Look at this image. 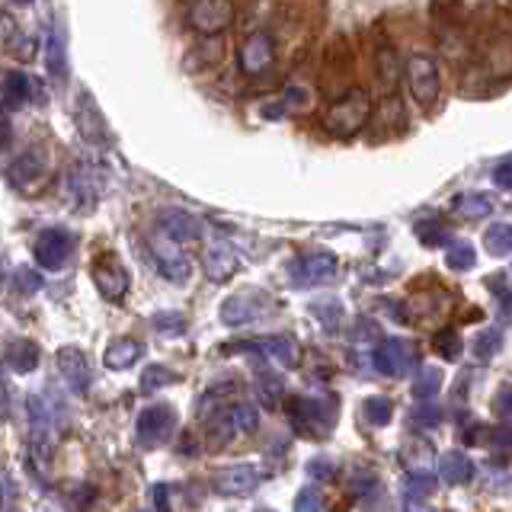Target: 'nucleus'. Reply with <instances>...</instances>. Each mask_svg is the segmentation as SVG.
Instances as JSON below:
<instances>
[{"instance_id": "obj_18", "label": "nucleus", "mask_w": 512, "mask_h": 512, "mask_svg": "<svg viewBox=\"0 0 512 512\" xmlns=\"http://www.w3.org/2000/svg\"><path fill=\"white\" fill-rule=\"evenodd\" d=\"M212 484L224 496H247L260 484V471L253 464H231V468H221L212 474Z\"/></svg>"}, {"instance_id": "obj_14", "label": "nucleus", "mask_w": 512, "mask_h": 512, "mask_svg": "<svg viewBox=\"0 0 512 512\" xmlns=\"http://www.w3.org/2000/svg\"><path fill=\"white\" fill-rule=\"evenodd\" d=\"M32 253H36V263L42 269H64L74 253V234L68 228H48L36 237Z\"/></svg>"}, {"instance_id": "obj_10", "label": "nucleus", "mask_w": 512, "mask_h": 512, "mask_svg": "<svg viewBox=\"0 0 512 512\" xmlns=\"http://www.w3.org/2000/svg\"><path fill=\"white\" fill-rule=\"evenodd\" d=\"M135 432H138V442L148 445V448H157L170 442V436L176 432V413L170 404H154V407H144L138 423H135Z\"/></svg>"}, {"instance_id": "obj_41", "label": "nucleus", "mask_w": 512, "mask_h": 512, "mask_svg": "<svg viewBox=\"0 0 512 512\" xmlns=\"http://www.w3.org/2000/svg\"><path fill=\"white\" fill-rule=\"evenodd\" d=\"M301 90H288L285 96H282V103H276V106H263V116L266 119H279V116H288L298 103H301Z\"/></svg>"}, {"instance_id": "obj_50", "label": "nucleus", "mask_w": 512, "mask_h": 512, "mask_svg": "<svg viewBox=\"0 0 512 512\" xmlns=\"http://www.w3.org/2000/svg\"><path fill=\"white\" fill-rule=\"evenodd\" d=\"M493 183L500 186V189H509V160L503 157L500 164H496V170H493Z\"/></svg>"}, {"instance_id": "obj_48", "label": "nucleus", "mask_w": 512, "mask_h": 512, "mask_svg": "<svg viewBox=\"0 0 512 512\" xmlns=\"http://www.w3.org/2000/svg\"><path fill=\"white\" fill-rule=\"evenodd\" d=\"M151 496H154L157 512H173V509H170V487H167V484H157V487L151 490Z\"/></svg>"}, {"instance_id": "obj_4", "label": "nucleus", "mask_w": 512, "mask_h": 512, "mask_svg": "<svg viewBox=\"0 0 512 512\" xmlns=\"http://www.w3.org/2000/svg\"><path fill=\"white\" fill-rule=\"evenodd\" d=\"M400 74L407 77L410 96L423 109H429L432 103L439 100V93H442V68H439V61L432 58V55H426V52L410 55Z\"/></svg>"}, {"instance_id": "obj_44", "label": "nucleus", "mask_w": 512, "mask_h": 512, "mask_svg": "<svg viewBox=\"0 0 512 512\" xmlns=\"http://www.w3.org/2000/svg\"><path fill=\"white\" fill-rule=\"evenodd\" d=\"M141 381H144L141 384L144 391H154V388H164V384L176 381V375L170 372V368H164V365H154V368H148V372H144Z\"/></svg>"}, {"instance_id": "obj_25", "label": "nucleus", "mask_w": 512, "mask_h": 512, "mask_svg": "<svg viewBox=\"0 0 512 512\" xmlns=\"http://www.w3.org/2000/svg\"><path fill=\"white\" fill-rule=\"evenodd\" d=\"M7 362H10L13 372H20V375L36 372L39 368V346L32 340H13L7 346Z\"/></svg>"}, {"instance_id": "obj_8", "label": "nucleus", "mask_w": 512, "mask_h": 512, "mask_svg": "<svg viewBox=\"0 0 512 512\" xmlns=\"http://www.w3.org/2000/svg\"><path fill=\"white\" fill-rule=\"evenodd\" d=\"M340 272V260L327 250H311V253H301L298 260L288 266V276H292L295 285H330Z\"/></svg>"}, {"instance_id": "obj_22", "label": "nucleus", "mask_w": 512, "mask_h": 512, "mask_svg": "<svg viewBox=\"0 0 512 512\" xmlns=\"http://www.w3.org/2000/svg\"><path fill=\"white\" fill-rule=\"evenodd\" d=\"M375 74L384 84V90H394L397 80H400V58H397V48L391 42L378 39L375 45Z\"/></svg>"}, {"instance_id": "obj_1", "label": "nucleus", "mask_w": 512, "mask_h": 512, "mask_svg": "<svg viewBox=\"0 0 512 512\" xmlns=\"http://www.w3.org/2000/svg\"><path fill=\"white\" fill-rule=\"evenodd\" d=\"M285 410L292 432H298L304 439H327L336 416H340V407H336L333 397H317V394H295Z\"/></svg>"}, {"instance_id": "obj_6", "label": "nucleus", "mask_w": 512, "mask_h": 512, "mask_svg": "<svg viewBox=\"0 0 512 512\" xmlns=\"http://www.w3.org/2000/svg\"><path fill=\"white\" fill-rule=\"evenodd\" d=\"M7 180L13 189H20L23 196H39V192L52 183V173H48V160L39 148H29L7 167Z\"/></svg>"}, {"instance_id": "obj_17", "label": "nucleus", "mask_w": 512, "mask_h": 512, "mask_svg": "<svg viewBox=\"0 0 512 512\" xmlns=\"http://www.w3.org/2000/svg\"><path fill=\"white\" fill-rule=\"evenodd\" d=\"M237 352H263V356L276 359L285 368H298L301 365V346L292 336H263V340H250V343H237Z\"/></svg>"}, {"instance_id": "obj_35", "label": "nucleus", "mask_w": 512, "mask_h": 512, "mask_svg": "<svg viewBox=\"0 0 512 512\" xmlns=\"http://www.w3.org/2000/svg\"><path fill=\"white\" fill-rule=\"evenodd\" d=\"M80 132H84L90 141L103 138V132H106L100 109H96V106L90 103V96H84V106H80Z\"/></svg>"}, {"instance_id": "obj_54", "label": "nucleus", "mask_w": 512, "mask_h": 512, "mask_svg": "<svg viewBox=\"0 0 512 512\" xmlns=\"http://www.w3.org/2000/svg\"><path fill=\"white\" fill-rule=\"evenodd\" d=\"M260 512H272V509H260Z\"/></svg>"}, {"instance_id": "obj_38", "label": "nucleus", "mask_w": 512, "mask_h": 512, "mask_svg": "<svg viewBox=\"0 0 512 512\" xmlns=\"http://www.w3.org/2000/svg\"><path fill=\"white\" fill-rule=\"evenodd\" d=\"M295 512H327V500L324 493H320V487H304L298 496H295Z\"/></svg>"}, {"instance_id": "obj_20", "label": "nucleus", "mask_w": 512, "mask_h": 512, "mask_svg": "<svg viewBox=\"0 0 512 512\" xmlns=\"http://www.w3.org/2000/svg\"><path fill=\"white\" fill-rule=\"evenodd\" d=\"M436 474H439V480H445V484H452V487L471 484L474 461L464 452H445V455L436 458Z\"/></svg>"}, {"instance_id": "obj_11", "label": "nucleus", "mask_w": 512, "mask_h": 512, "mask_svg": "<svg viewBox=\"0 0 512 512\" xmlns=\"http://www.w3.org/2000/svg\"><path fill=\"white\" fill-rule=\"evenodd\" d=\"M272 64H276V39H272L269 32H253V36H247L237 52L240 74L260 77L272 68Z\"/></svg>"}, {"instance_id": "obj_23", "label": "nucleus", "mask_w": 512, "mask_h": 512, "mask_svg": "<svg viewBox=\"0 0 512 512\" xmlns=\"http://www.w3.org/2000/svg\"><path fill=\"white\" fill-rule=\"evenodd\" d=\"M141 352H144V346L138 340H132V336H125V340H116L106 346L103 362H106V368H112V372H125V368H132L141 359Z\"/></svg>"}, {"instance_id": "obj_15", "label": "nucleus", "mask_w": 512, "mask_h": 512, "mask_svg": "<svg viewBox=\"0 0 512 512\" xmlns=\"http://www.w3.org/2000/svg\"><path fill=\"white\" fill-rule=\"evenodd\" d=\"M154 221H157V234L173 240V244H180V247L202 237V224L189 212H183V208H160Z\"/></svg>"}, {"instance_id": "obj_45", "label": "nucleus", "mask_w": 512, "mask_h": 512, "mask_svg": "<svg viewBox=\"0 0 512 512\" xmlns=\"http://www.w3.org/2000/svg\"><path fill=\"white\" fill-rule=\"evenodd\" d=\"M16 288H20L23 295H36L39 288H42V276H39L36 269L20 266V269H16Z\"/></svg>"}, {"instance_id": "obj_12", "label": "nucleus", "mask_w": 512, "mask_h": 512, "mask_svg": "<svg viewBox=\"0 0 512 512\" xmlns=\"http://www.w3.org/2000/svg\"><path fill=\"white\" fill-rule=\"evenodd\" d=\"M148 247H151V256H154L157 269L164 272V276H167L170 282H176V285L189 282V276H192V263H189V256L183 253L180 244H173V240L160 237V234L154 231V234L148 237Z\"/></svg>"}, {"instance_id": "obj_26", "label": "nucleus", "mask_w": 512, "mask_h": 512, "mask_svg": "<svg viewBox=\"0 0 512 512\" xmlns=\"http://www.w3.org/2000/svg\"><path fill=\"white\" fill-rule=\"evenodd\" d=\"M256 394L266 410H282L285 404V381L276 372H256Z\"/></svg>"}, {"instance_id": "obj_16", "label": "nucleus", "mask_w": 512, "mask_h": 512, "mask_svg": "<svg viewBox=\"0 0 512 512\" xmlns=\"http://www.w3.org/2000/svg\"><path fill=\"white\" fill-rule=\"evenodd\" d=\"M26 416H29V448L32 458L39 464L48 461V452H52V420H48V410L42 407L39 397L26 400Z\"/></svg>"}, {"instance_id": "obj_40", "label": "nucleus", "mask_w": 512, "mask_h": 512, "mask_svg": "<svg viewBox=\"0 0 512 512\" xmlns=\"http://www.w3.org/2000/svg\"><path fill=\"white\" fill-rule=\"evenodd\" d=\"M410 420H413L416 429H432V426L442 423V410L436 404H420L410 413Z\"/></svg>"}, {"instance_id": "obj_9", "label": "nucleus", "mask_w": 512, "mask_h": 512, "mask_svg": "<svg viewBox=\"0 0 512 512\" xmlns=\"http://www.w3.org/2000/svg\"><path fill=\"white\" fill-rule=\"evenodd\" d=\"M90 276L96 282V288H100V295L109 298V301H122L128 295V285H132V279H128V269L122 266V260L112 250L100 253L90 266Z\"/></svg>"}, {"instance_id": "obj_19", "label": "nucleus", "mask_w": 512, "mask_h": 512, "mask_svg": "<svg viewBox=\"0 0 512 512\" xmlns=\"http://www.w3.org/2000/svg\"><path fill=\"white\" fill-rule=\"evenodd\" d=\"M58 372H61L64 381H68V388H71L74 394H87V391H90L93 375H90V362H87V356H84V349L64 346V349L58 352Z\"/></svg>"}, {"instance_id": "obj_46", "label": "nucleus", "mask_w": 512, "mask_h": 512, "mask_svg": "<svg viewBox=\"0 0 512 512\" xmlns=\"http://www.w3.org/2000/svg\"><path fill=\"white\" fill-rule=\"evenodd\" d=\"M154 327L164 333H180L186 327V320L180 314H160V317H154Z\"/></svg>"}, {"instance_id": "obj_28", "label": "nucleus", "mask_w": 512, "mask_h": 512, "mask_svg": "<svg viewBox=\"0 0 512 512\" xmlns=\"http://www.w3.org/2000/svg\"><path fill=\"white\" fill-rule=\"evenodd\" d=\"M48 74H52V80H58V84H64V77H68V52H64L61 32L48 36Z\"/></svg>"}, {"instance_id": "obj_42", "label": "nucleus", "mask_w": 512, "mask_h": 512, "mask_svg": "<svg viewBox=\"0 0 512 512\" xmlns=\"http://www.w3.org/2000/svg\"><path fill=\"white\" fill-rule=\"evenodd\" d=\"M432 487H436L432 474H410L407 477V496H410V500H423V496L432 493Z\"/></svg>"}, {"instance_id": "obj_33", "label": "nucleus", "mask_w": 512, "mask_h": 512, "mask_svg": "<svg viewBox=\"0 0 512 512\" xmlns=\"http://www.w3.org/2000/svg\"><path fill=\"white\" fill-rule=\"evenodd\" d=\"M484 247H487V253L490 256H509V250H512V231H509V224L506 221H500V224H493V228L484 234Z\"/></svg>"}, {"instance_id": "obj_52", "label": "nucleus", "mask_w": 512, "mask_h": 512, "mask_svg": "<svg viewBox=\"0 0 512 512\" xmlns=\"http://www.w3.org/2000/svg\"><path fill=\"white\" fill-rule=\"evenodd\" d=\"M0 413H7V378H4V368H0Z\"/></svg>"}, {"instance_id": "obj_30", "label": "nucleus", "mask_w": 512, "mask_h": 512, "mask_svg": "<svg viewBox=\"0 0 512 512\" xmlns=\"http://www.w3.org/2000/svg\"><path fill=\"white\" fill-rule=\"evenodd\" d=\"M416 237H420L423 247H442L448 244V237H452V231H448V224L439 221V218H429V221H416Z\"/></svg>"}, {"instance_id": "obj_7", "label": "nucleus", "mask_w": 512, "mask_h": 512, "mask_svg": "<svg viewBox=\"0 0 512 512\" xmlns=\"http://www.w3.org/2000/svg\"><path fill=\"white\" fill-rule=\"evenodd\" d=\"M416 349L413 343L407 340H397V336H391V340H381L372 352V365L375 372L384 375V378H407L413 368H416Z\"/></svg>"}, {"instance_id": "obj_37", "label": "nucleus", "mask_w": 512, "mask_h": 512, "mask_svg": "<svg viewBox=\"0 0 512 512\" xmlns=\"http://www.w3.org/2000/svg\"><path fill=\"white\" fill-rule=\"evenodd\" d=\"M68 199L80 208V199L84 202H93V189H90V176L80 170V167H74L71 173H68Z\"/></svg>"}, {"instance_id": "obj_5", "label": "nucleus", "mask_w": 512, "mask_h": 512, "mask_svg": "<svg viewBox=\"0 0 512 512\" xmlns=\"http://www.w3.org/2000/svg\"><path fill=\"white\" fill-rule=\"evenodd\" d=\"M276 311V298L263 288H240V292L228 295L221 304V324L224 327H244Z\"/></svg>"}, {"instance_id": "obj_43", "label": "nucleus", "mask_w": 512, "mask_h": 512, "mask_svg": "<svg viewBox=\"0 0 512 512\" xmlns=\"http://www.w3.org/2000/svg\"><path fill=\"white\" fill-rule=\"evenodd\" d=\"M308 474H311V480H314V487H317V484H330V480L336 477V464H333L330 458H314V461L308 464Z\"/></svg>"}, {"instance_id": "obj_32", "label": "nucleus", "mask_w": 512, "mask_h": 512, "mask_svg": "<svg viewBox=\"0 0 512 512\" xmlns=\"http://www.w3.org/2000/svg\"><path fill=\"white\" fill-rule=\"evenodd\" d=\"M311 314H314L327 330H336V327H340V320H343V301H340V298H317V301L311 304Z\"/></svg>"}, {"instance_id": "obj_34", "label": "nucleus", "mask_w": 512, "mask_h": 512, "mask_svg": "<svg viewBox=\"0 0 512 512\" xmlns=\"http://www.w3.org/2000/svg\"><path fill=\"white\" fill-rule=\"evenodd\" d=\"M445 266L448 269H455V272H468V269H474L477 266V253H474V247L471 244H448V250H445Z\"/></svg>"}, {"instance_id": "obj_24", "label": "nucleus", "mask_w": 512, "mask_h": 512, "mask_svg": "<svg viewBox=\"0 0 512 512\" xmlns=\"http://www.w3.org/2000/svg\"><path fill=\"white\" fill-rule=\"evenodd\" d=\"M0 96H4L7 109H20L32 100V80L23 71H10L4 77V87H0Z\"/></svg>"}, {"instance_id": "obj_31", "label": "nucleus", "mask_w": 512, "mask_h": 512, "mask_svg": "<svg viewBox=\"0 0 512 512\" xmlns=\"http://www.w3.org/2000/svg\"><path fill=\"white\" fill-rule=\"evenodd\" d=\"M362 416L372 426H388L391 423V416H394V404L388 397H381V394H372V397H365L362 400Z\"/></svg>"}, {"instance_id": "obj_53", "label": "nucleus", "mask_w": 512, "mask_h": 512, "mask_svg": "<svg viewBox=\"0 0 512 512\" xmlns=\"http://www.w3.org/2000/svg\"><path fill=\"white\" fill-rule=\"evenodd\" d=\"M404 506H407V512H429L420 500H410V496H407V503H404Z\"/></svg>"}, {"instance_id": "obj_51", "label": "nucleus", "mask_w": 512, "mask_h": 512, "mask_svg": "<svg viewBox=\"0 0 512 512\" xmlns=\"http://www.w3.org/2000/svg\"><path fill=\"white\" fill-rule=\"evenodd\" d=\"M496 416H500V420H506V416H509V384H503V388H500V394H496Z\"/></svg>"}, {"instance_id": "obj_13", "label": "nucleus", "mask_w": 512, "mask_h": 512, "mask_svg": "<svg viewBox=\"0 0 512 512\" xmlns=\"http://www.w3.org/2000/svg\"><path fill=\"white\" fill-rule=\"evenodd\" d=\"M186 13H189V26L212 39L234 23L237 10L231 4H224V0H202V4H189Z\"/></svg>"}, {"instance_id": "obj_29", "label": "nucleus", "mask_w": 512, "mask_h": 512, "mask_svg": "<svg viewBox=\"0 0 512 512\" xmlns=\"http://www.w3.org/2000/svg\"><path fill=\"white\" fill-rule=\"evenodd\" d=\"M442 372L439 368H420V375L413 378V397L416 400H432V397H439V391H442Z\"/></svg>"}, {"instance_id": "obj_3", "label": "nucleus", "mask_w": 512, "mask_h": 512, "mask_svg": "<svg viewBox=\"0 0 512 512\" xmlns=\"http://www.w3.org/2000/svg\"><path fill=\"white\" fill-rule=\"evenodd\" d=\"M202 416L208 423V439H212V445H224L234 436H244V432H253L260 426V413H256V407L234 404V400H228V404H205Z\"/></svg>"}, {"instance_id": "obj_2", "label": "nucleus", "mask_w": 512, "mask_h": 512, "mask_svg": "<svg viewBox=\"0 0 512 512\" xmlns=\"http://www.w3.org/2000/svg\"><path fill=\"white\" fill-rule=\"evenodd\" d=\"M372 119V100L365 87H349L343 96H336L324 112V128L333 138H356Z\"/></svg>"}, {"instance_id": "obj_49", "label": "nucleus", "mask_w": 512, "mask_h": 512, "mask_svg": "<svg viewBox=\"0 0 512 512\" xmlns=\"http://www.w3.org/2000/svg\"><path fill=\"white\" fill-rule=\"evenodd\" d=\"M487 442H490V448H500V452L506 455V448H509V429H506V426H500V429H493Z\"/></svg>"}, {"instance_id": "obj_36", "label": "nucleus", "mask_w": 512, "mask_h": 512, "mask_svg": "<svg viewBox=\"0 0 512 512\" xmlns=\"http://www.w3.org/2000/svg\"><path fill=\"white\" fill-rule=\"evenodd\" d=\"M432 349H436L445 362H455L461 356V336L445 327V330H439L436 336H432Z\"/></svg>"}, {"instance_id": "obj_47", "label": "nucleus", "mask_w": 512, "mask_h": 512, "mask_svg": "<svg viewBox=\"0 0 512 512\" xmlns=\"http://www.w3.org/2000/svg\"><path fill=\"white\" fill-rule=\"evenodd\" d=\"M487 285H490V292H493L496 298H500V304L506 308V304H509V282H506V272H500V276H493Z\"/></svg>"}, {"instance_id": "obj_21", "label": "nucleus", "mask_w": 512, "mask_h": 512, "mask_svg": "<svg viewBox=\"0 0 512 512\" xmlns=\"http://www.w3.org/2000/svg\"><path fill=\"white\" fill-rule=\"evenodd\" d=\"M237 269H240V260L228 244H215L205 250V272L212 282H228Z\"/></svg>"}, {"instance_id": "obj_27", "label": "nucleus", "mask_w": 512, "mask_h": 512, "mask_svg": "<svg viewBox=\"0 0 512 512\" xmlns=\"http://www.w3.org/2000/svg\"><path fill=\"white\" fill-rule=\"evenodd\" d=\"M452 208L458 215L477 221V218H487L493 212V199L487 196V192H464V196H458L452 202Z\"/></svg>"}, {"instance_id": "obj_39", "label": "nucleus", "mask_w": 512, "mask_h": 512, "mask_svg": "<svg viewBox=\"0 0 512 512\" xmlns=\"http://www.w3.org/2000/svg\"><path fill=\"white\" fill-rule=\"evenodd\" d=\"M500 346H503V333L500 330H484L477 336V343H474V356L493 359L496 352H500Z\"/></svg>"}]
</instances>
